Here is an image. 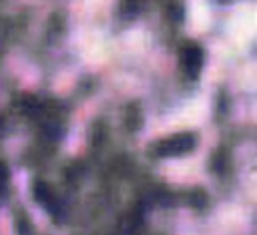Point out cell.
I'll list each match as a JSON object with an SVG mask.
<instances>
[{"mask_svg": "<svg viewBox=\"0 0 257 235\" xmlns=\"http://www.w3.org/2000/svg\"><path fill=\"white\" fill-rule=\"evenodd\" d=\"M193 145H195V137L193 135H179V137H173L167 143L159 145V153L161 155H181V153L191 151Z\"/></svg>", "mask_w": 257, "mask_h": 235, "instance_id": "obj_1", "label": "cell"}, {"mask_svg": "<svg viewBox=\"0 0 257 235\" xmlns=\"http://www.w3.org/2000/svg\"><path fill=\"white\" fill-rule=\"evenodd\" d=\"M201 62H203V58H201L199 48H189V50L185 52V66H187V70H189L191 74H197V72H199Z\"/></svg>", "mask_w": 257, "mask_h": 235, "instance_id": "obj_2", "label": "cell"}]
</instances>
